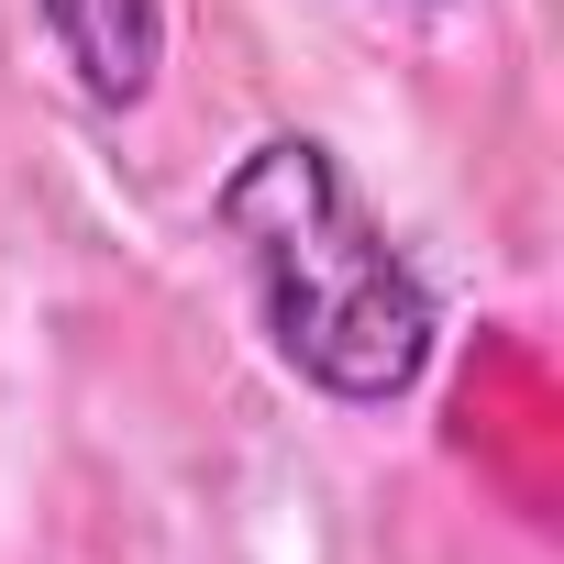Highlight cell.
I'll use <instances>...</instances> for the list:
<instances>
[{"mask_svg": "<svg viewBox=\"0 0 564 564\" xmlns=\"http://www.w3.org/2000/svg\"><path fill=\"white\" fill-rule=\"evenodd\" d=\"M34 23L100 111H133L166 67V0H34Z\"/></svg>", "mask_w": 564, "mask_h": 564, "instance_id": "2", "label": "cell"}, {"mask_svg": "<svg viewBox=\"0 0 564 564\" xmlns=\"http://www.w3.org/2000/svg\"><path fill=\"white\" fill-rule=\"evenodd\" d=\"M210 232L243 265L265 355L333 410H399L432 377L443 300L322 133H265L221 166Z\"/></svg>", "mask_w": 564, "mask_h": 564, "instance_id": "1", "label": "cell"}]
</instances>
